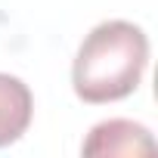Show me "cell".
I'll return each instance as SVG.
<instances>
[{
	"mask_svg": "<svg viewBox=\"0 0 158 158\" xmlns=\"http://www.w3.org/2000/svg\"><path fill=\"white\" fill-rule=\"evenodd\" d=\"M139 152H155V139L143 124L124 118L96 124L84 143V155H139Z\"/></svg>",
	"mask_w": 158,
	"mask_h": 158,
	"instance_id": "cell-2",
	"label": "cell"
},
{
	"mask_svg": "<svg viewBox=\"0 0 158 158\" xmlns=\"http://www.w3.org/2000/svg\"><path fill=\"white\" fill-rule=\"evenodd\" d=\"M149 62V40L139 25L112 19L96 25L71 65V84L74 93L90 106L102 102H118L130 96Z\"/></svg>",
	"mask_w": 158,
	"mask_h": 158,
	"instance_id": "cell-1",
	"label": "cell"
},
{
	"mask_svg": "<svg viewBox=\"0 0 158 158\" xmlns=\"http://www.w3.org/2000/svg\"><path fill=\"white\" fill-rule=\"evenodd\" d=\"M34 99L31 90L13 74L0 71V146L16 143L31 124Z\"/></svg>",
	"mask_w": 158,
	"mask_h": 158,
	"instance_id": "cell-3",
	"label": "cell"
}]
</instances>
